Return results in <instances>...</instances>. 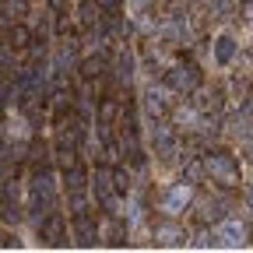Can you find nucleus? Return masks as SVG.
Masks as SVG:
<instances>
[{
	"label": "nucleus",
	"mask_w": 253,
	"mask_h": 253,
	"mask_svg": "<svg viewBox=\"0 0 253 253\" xmlns=\"http://www.w3.org/2000/svg\"><path fill=\"white\" fill-rule=\"evenodd\" d=\"M218 239L225 243V246H243L246 232H243L239 221H221V225H218Z\"/></svg>",
	"instance_id": "nucleus-1"
},
{
	"label": "nucleus",
	"mask_w": 253,
	"mask_h": 253,
	"mask_svg": "<svg viewBox=\"0 0 253 253\" xmlns=\"http://www.w3.org/2000/svg\"><path fill=\"white\" fill-rule=\"evenodd\" d=\"M186 204H190V186H172L169 194H166V211L176 214V211H183Z\"/></svg>",
	"instance_id": "nucleus-2"
},
{
	"label": "nucleus",
	"mask_w": 253,
	"mask_h": 253,
	"mask_svg": "<svg viewBox=\"0 0 253 253\" xmlns=\"http://www.w3.org/2000/svg\"><path fill=\"white\" fill-rule=\"evenodd\" d=\"M232 53H236V39H232V36H218L214 60H218V63H225V60H232Z\"/></svg>",
	"instance_id": "nucleus-3"
}]
</instances>
